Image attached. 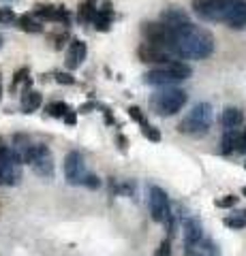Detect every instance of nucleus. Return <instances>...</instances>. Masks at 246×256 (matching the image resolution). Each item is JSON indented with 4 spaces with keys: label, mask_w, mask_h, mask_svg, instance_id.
Returning a JSON list of instances; mask_svg holds the SVG:
<instances>
[{
    "label": "nucleus",
    "mask_w": 246,
    "mask_h": 256,
    "mask_svg": "<svg viewBox=\"0 0 246 256\" xmlns=\"http://www.w3.org/2000/svg\"><path fill=\"white\" fill-rule=\"evenodd\" d=\"M28 75H30L28 66L20 68L18 73L13 75V82H11V90H18V86H20V84H26V88H30V79H28Z\"/></svg>",
    "instance_id": "obj_24"
},
{
    "label": "nucleus",
    "mask_w": 246,
    "mask_h": 256,
    "mask_svg": "<svg viewBox=\"0 0 246 256\" xmlns=\"http://www.w3.org/2000/svg\"><path fill=\"white\" fill-rule=\"evenodd\" d=\"M56 82H58V84H67V86H73V84H75V79L71 77L69 73H56Z\"/></svg>",
    "instance_id": "obj_33"
},
{
    "label": "nucleus",
    "mask_w": 246,
    "mask_h": 256,
    "mask_svg": "<svg viewBox=\"0 0 246 256\" xmlns=\"http://www.w3.org/2000/svg\"><path fill=\"white\" fill-rule=\"evenodd\" d=\"M137 56H139L141 62H146V64H158V66H165V64H169L171 60H176L171 54H167L165 50H161V47L150 45V43L139 45Z\"/></svg>",
    "instance_id": "obj_10"
},
{
    "label": "nucleus",
    "mask_w": 246,
    "mask_h": 256,
    "mask_svg": "<svg viewBox=\"0 0 246 256\" xmlns=\"http://www.w3.org/2000/svg\"><path fill=\"white\" fill-rule=\"evenodd\" d=\"M86 175V162H84V156L79 154V152H69L67 158H65V178L69 184H73V186H79V184H84Z\"/></svg>",
    "instance_id": "obj_9"
},
{
    "label": "nucleus",
    "mask_w": 246,
    "mask_h": 256,
    "mask_svg": "<svg viewBox=\"0 0 246 256\" xmlns=\"http://www.w3.org/2000/svg\"><path fill=\"white\" fill-rule=\"evenodd\" d=\"M225 224L229 228H244L246 226V210L237 212L235 216H229V218H225Z\"/></svg>",
    "instance_id": "obj_25"
},
{
    "label": "nucleus",
    "mask_w": 246,
    "mask_h": 256,
    "mask_svg": "<svg viewBox=\"0 0 246 256\" xmlns=\"http://www.w3.org/2000/svg\"><path fill=\"white\" fill-rule=\"evenodd\" d=\"M141 32H144V36L148 38L150 45L161 47V50H165L167 54H171L173 58H176V38H173V32L165 26V24H161V22L144 24V26H141Z\"/></svg>",
    "instance_id": "obj_4"
},
{
    "label": "nucleus",
    "mask_w": 246,
    "mask_h": 256,
    "mask_svg": "<svg viewBox=\"0 0 246 256\" xmlns=\"http://www.w3.org/2000/svg\"><path fill=\"white\" fill-rule=\"evenodd\" d=\"M237 154H246V128L240 130V139H237V148H235Z\"/></svg>",
    "instance_id": "obj_31"
},
{
    "label": "nucleus",
    "mask_w": 246,
    "mask_h": 256,
    "mask_svg": "<svg viewBox=\"0 0 246 256\" xmlns=\"http://www.w3.org/2000/svg\"><path fill=\"white\" fill-rule=\"evenodd\" d=\"M188 22H190L188 15L182 9H178V6H169V9H165L161 13V24H165L169 30H176V28L184 26V24H188Z\"/></svg>",
    "instance_id": "obj_15"
},
{
    "label": "nucleus",
    "mask_w": 246,
    "mask_h": 256,
    "mask_svg": "<svg viewBox=\"0 0 246 256\" xmlns=\"http://www.w3.org/2000/svg\"><path fill=\"white\" fill-rule=\"evenodd\" d=\"M114 22V9H112V2H103L101 9H97V13H94V28L101 30V32H107L109 26H112Z\"/></svg>",
    "instance_id": "obj_16"
},
{
    "label": "nucleus",
    "mask_w": 246,
    "mask_h": 256,
    "mask_svg": "<svg viewBox=\"0 0 246 256\" xmlns=\"http://www.w3.org/2000/svg\"><path fill=\"white\" fill-rule=\"evenodd\" d=\"M223 0H193V11L205 22H220Z\"/></svg>",
    "instance_id": "obj_12"
},
{
    "label": "nucleus",
    "mask_w": 246,
    "mask_h": 256,
    "mask_svg": "<svg viewBox=\"0 0 246 256\" xmlns=\"http://www.w3.org/2000/svg\"><path fill=\"white\" fill-rule=\"evenodd\" d=\"M210 124H212V107L208 102H197L190 109V114L178 124V130L193 134V137H203V134H208Z\"/></svg>",
    "instance_id": "obj_2"
},
{
    "label": "nucleus",
    "mask_w": 246,
    "mask_h": 256,
    "mask_svg": "<svg viewBox=\"0 0 246 256\" xmlns=\"http://www.w3.org/2000/svg\"><path fill=\"white\" fill-rule=\"evenodd\" d=\"M235 203H237V196L227 194V196H223V198H218V201H216V207H233Z\"/></svg>",
    "instance_id": "obj_28"
},
{
    "label": "nucleus",
    "mask_w": 246,
    "mask_h": 256,
    "mask_svg": "<svg viewBox=\"0 0 246 256\" xmlns=\"http://www.w3.org/2000/svg\"><path fill=\"white\" fill-rule=\"evenodd\" d=\"M173 32L176 38V58H186V60H205L214 52V36L205 28L197 26V24L188 22L184 26H180Z\"/></svg>",
    "instance_id": "obj_1"
},
{
    "label": "nucleus",
    "mask_w": 246,
    "mask_h": 256,
    "mask_svg": "<svg viewBox=\"0 0 246 256\" xmlns=\"http://www.w3.org/2000/svg\"><path fill=\"white\" fill-rule=\"evenodd\" d=\"M97 107H99L97 102H86V105H82V107H79V111H82V114H88L90 109H97Z\"/></svg>",
    "instance_id": "obj_34"
},
{
    "label": "nucleus",
    "mask_w": 246,
    "mask_h": 256,
    "mask_svg": "<svg viewBox=\"0 0 246 256\" xmlns=\"http://www.w3.org/2000/svg\"><path fill=\"white\" fill-rule=\"evenodd\" d=\"M144 82L150 84V86H156V88H169L171 84L180 82V79L173 75L167 66H158V68L148 70V73L144 75Z\"/></svg>",
    "instance_id": "obj_13"
},
{
    "label": "nucleus",
    "mask_w": 246,
    "mask_h": 256,
    "mask_svg": "<svg viewBox=\"0 0 246 256\" xmlns=\"http://www.w3.org/2000/svg\"><path fill=\"white\" fill-rule=\"evenodd\" d=\"M3 43H5V38H3V34H0V47H3Z\"/></svg>",
    "instance_id": "obj_35"
},
{
    "label": "nucleus",
    "mask_w": 246,
    "mask_h": 256,
    "mask_svg": "<svg viewBox=\"0 0 246 256\" xmlns=\"http://www.w3.org/2000/svg\"><path fill=\"white\" fill-rule=\"evenodd\" d=\"M41 102H43L41 92L30 90V88L22 92V111L24 114H33V111H37L39 107H41Z\"/></svg>",
    "instance_id": "obj_17"
},
{
    "label": "nucleus",
    "mask_w": 246,
    "mask_h": 256,
    "mask_svg": "<svg viewBox=\"0 0 246 256\" xmlns=\"http://www.w3.org/2000/svg\"><path fill=\"white\" fill-rule=\"evenodd\" d=\"M94 13H97V6L92 4V0H86V2L79 4V13H77V18H79V22H82V24H92Z\"/></svg>",
    "instance_id": "obj_22"
},
{
    "label": "nucleus",
    "mask_w": 246,
    "mask_h": 256,
    "mask_svg": "<svg viewBox=\"0 0 246 256\" xmlns=\"http://www.w3.org/2000/svg\"><path fill=\"white\" fill-rule=\"evenodd\" d=\"M129 116L135 120V122H139V124H146L144 114H141V109H139V107H129Z\"/></svg>",
    "instance_id": "obj_32"
},
{
    "label": "nucleus",
    "mask_w": 246,
    "mask_h": 256,
    "mask_svg": "<svg viewBox=\"0 0 246 256\" xmlns=\"http://www.w3.org/2000/svg\"><path fill=\"white\" fill-rule=\"evenodd\" d=\"M69 111H73V109L62 100H56V102H50V105H47V114H50L52 118H58V120H65V116L69 114Z\"/></svg>",
    "instance_id": "obj_23"
},
{
    "label": "nucleus",
    "mask_w": 246,
    "mask_h": 256,
    "mask_svg": "<svg viewBox=\"0 0 246 256\" xmlns=\"http://www.w3.org/2000/svg\"><path fill=\"white\" fill-rule=\"evenodd\" d=\"M20 180V160L13 156L11 148L0 143V184H18Z\"/></svg>",
    "instance_id": "obj_8"
},
{
    "label": "nucleus",
    "mask_w": 246,
    "mask_h": 256,
    "mask_svg": "<svg viewBox=\"0 0 246 256\" xmlns=\"http://www.w3.org/2000/svg\"><path fill=\"white\" fill-rule=\"evenodd\" d=\"M141 132H144V137H146V139L154 141V143H156V141H161V132H158L154 126H150L148 122H146V124H141Z\"/></svg>",
    "instance_id": "obj_26"
},
{
    "label": "nucleus",
    "mask_w": 246,
    "mask_h": 256,
    "mask_svg": "<svg viewBox=\"0 0 246 256\" xmlns=\"http://www.w3.org/2000/svg\"><path fill=\"white\" fill-rule=\"evenodd\" d=\"M220 22L235 30L246 28V0H223Z\"/></svg>",
    "instance_id": "obj_6"
},
{
    "label": "nucleus",
    "mask_w": 246,
    "mask_h": 256,
    "mask_svg": "<svg viewBox=\"0 0 246 256\" xmlns=\"http://www.w3.org/2000/svg\"><path fill=\"white\" fill-rule=\"evenodd\" d=\"M150 214H152L154 222H167L171 228V210H169V198L167 192L158 186L150 188Z\"/></svg>",
    "instance_id": "obj_7"
},
{
    "label": "nucleus",
    "mask_w": 246,
    "mask_h": 256,
    "mask_svg": "<svg viewBox=\"0 0 246 256\" xmlns=\"http://www.w3.org/2000/svg\"><path fill=\"white\" fill-rule=\"evenodd\" d=\"M82 186H88V188L94 190V188H99V186H101V180L97 178V175H90V173H88V175H86V180H84Z\"/></svg>",
    "instance_id": "obj_30"
},
{
    "label": "nucleus",
    "mask_w": 246,
    "mask_h": 256,
    "mask_svg": "<svg viewBox=\"0 0 246 256\" xmlns=\"http://www.w3.org/2000/svg\"><path fill=\"white\" fill-rule=\"evenodd\" d=\"M242 194H246V186H244V188H242Z\"/></svg>",
    "instance_id": "obj_36"
},
{
    "label": "nucleus",
    "mask_w": 246,
    "mask_h": 256,
    "mask_svg": "<svg viewBox=\"0 0 246 256\" xmlns=\"http://www.w3.org/2000/svg\"><path fill=\"white\" fill-rule=\"evenodd\" d=\"M237 139H240V128H233V130H227L225 137H223V148H220V152L227 156L231 154V152H235L237 148Z\"/></svg>",
    "instance_id": "obj_20"
},
{
    "label": "nucleus",
    "mask_w": 246,
    "mask_h": 256,
    "mask_svg": "<svg viewBox=\"0 0 246 256\" xmlns=\"http://www.w3.org/2000/svg\"><path fill=\"white\" fill-rule=\"evenodd\" d=\"M15 20L18 18H15L13 9H9V6H0V24H11Z\"/></svg>",
    "instance_id": "obj_27"
},
{
    "label": "nucleus",
    "mask_w": 246,
    "mask_h": 256,
    "mask_svg": "<svg viewBox=\"0 0 246 256\" xmlns=\"http://www.w3.org/2000/svg\"><path fill=\"white\" fill-rule=\"evenodd\" d=\"M0 96H3V88H0Z\"/></svg>",
    "instance_id": "obj_37"
},
{
    "label": "nucleus",
    "mask_w": 246,
    "mask_h": 256,
    "mask_svg": "<svg viewBox=\"0 0 246 256\" xmlns=\"http://www.w3.org/2000/svg\"><path fill=\"white\" fill-rule=\"evenodd\" d=\"M188 100V94L180 88H163L152 96V109L158 116H176L178 111L184 109Z\"/></svg>",
    "instance_id": "obj_3"
},
{
    "label": "nucleus",
    "mask_w": 246,
    "mask_h": 256,
    "mask_svg": "<svg viewBox=\"0 0 246 256\" xmlns=\"http://www.w3.org/2000/svg\"><path fill=\"white\" fill-rule=\"evenodd\" d=\"M242 120H244V114H242V109H237V107H227L223 111V116H220V124L225 126V130H233V128H237L242 124Z\"/></svg>",
    "instance_id": "obj_18"
},
{
    "label": "nucleus",
    "mask_w": 246,
    "mask_h": 256,
    "mask_svg": "<svg viewBox=\"0 0 246 256\" xmlns=\"http://www.w3.org/2000/svg\"><path fill=\"white\" fill-rule=\"evenodd\" d=\"M33 18L45 20V22H58V24H67L71 22L69 11L65 6H56V4H37L33 11Z\"/></svg>",
    "instance_id": "obj_11"
},
{
    "label": "nucleus",
    "mask_w": 246,
    "mask_h": 256,
    "mask_svg": "<svg viewBox=\"0 0 246 256\" xmlns=\"http://www.w3.org/2000/svg\"><path fill=\"white\" fill-rule=\"evenodd\" d=\"M184 237H186V244H199L203 239L201 224L197 222L195 218H190V220L184 222Z\"/></svg>",
    "instance_id": "obj_19"
},
{
    "label": "nucleus",
    "mask_w": 246,
    "mask_h": 256,
    "mask_svg": "<svg viewBox=\"0 0 246 256\" xmlns=\"http://www.w3.org/2000/svg\"><path fill=\"white\" fill-rule=\"evenodd\" d=\"M86 54H88V47H86L84 41L79 38H73L69 45V52H67V68H79L86 60Z\"/></svg>",
    "instance_id": "obj_14"
},
{
    "label": "nucleus",
    "mask_w": 246,
    "mask_h": 256,
    "mask_svg": "<svg viewBox=\"0 0 246 256\" xmlns=\"http://www.w3.org/2000/svg\"><path fill=\"white\" fill-rule=\"evenodd\" d=\"M154 256H171V244H169V239L161 242V246H158V250H156Z\"/></svg>",
    "instance_id": "obj_29"
},
{
    "label": "nucleus",
    "mask_w": 246,
    "mask_h": 256,
    "mask_svg": "<svg viewBox=\"0 0 246 256\" xmlns=\"http://www.w3.org/2000/svg\"><path fill=\"white\" fill-rule=\"evenodd\" d=\"M15 22H18V28L24 30V32H41L43 30L41 22L35 20L33 15H22V18H18Z\"/></svg>",
    "instance_id": "obj_21"
},
{
    "label": "nucleus",
    "mask_w": 246,
    "mask_h": 256,
    "mask_svg": "<svg viewBox=\"0 0 246 256\" xmlns=\"http://www.w3.org/2000/svg\"><path fill=\"white\" fill-rule=\"evenodd\" d=\"M24 162L33 166V171L39 178H45V180L54 178V158H52L50 148L43 146V143H33V148L28 150Z\"/></svg>",
    "instance_id": "obj_5"
}]
</instances>
